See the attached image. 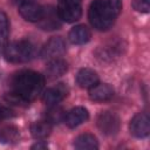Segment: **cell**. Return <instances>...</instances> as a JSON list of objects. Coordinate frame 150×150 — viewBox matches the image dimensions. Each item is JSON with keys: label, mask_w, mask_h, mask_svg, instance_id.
I'll return each mask as SVG.
<instances>
[{"label": "cell", "mask_w": 150, "mask_h": 150, "mask_svg": "<svg viewBox=\"0 0 150 150\" xmlns=\"http://www.w3.org/2000/svg\"><path fill=\"white\" fill-rule=\"evenodd\" d=\"M39 26L46 30L57 29L60 27V21L59 19H56V12L54 11L53 7L43 8V14L39 21Z\"/></svg>", "instance_id": "obj_13"}, {"label": "cell", "mask_w": 150, "mask_h": 150, "mask_svg": "<svg viewBox=\"0 0 150 150\" xmlns=\"http://www.w3.org/2000/svg\"><path fill=\"white\" fill-rule=\"evenodd\" d=\"M74 146L80 150H95L98 149V142L94 135L82 134L74 139Z\"/></svg>", "instance_id": "obj_16"}, {"label": "cell", "mask_w": 150, "mask_h": 150, "mask_svg": "<svg viewBox=\"0 0 150 150\" xmlns=\"http://www.w3.org/2000/svg\"><path fill=\"white\" fill-rule=\"evenodd\" d=\"M97 128L107 136H112L120 130V118L111 111H102L96 120Z\"/></svg>", "instance_id": "obj_5"}, {"label": "cell", "mask_w": 150, "mask_h": 150, "mask_svg": "<svg viewBox=\"0 0 150 150\" xmlns=\"http://www.w3.org/2000/svg\"><path fill=\"white\" fill-rule=\"evenodd\" d=\"M9 35V20L7 14L0 9V43L5 45Z\"/></svg>", "instance_id": "obj_19"}, {"label": "cell", "mask_w": 150, "mask_h": 150, "mask_svg": "<svg viewBox=\"0 0 150 150\" xmlns=\"http://www.w3.org/2000/svg\"><path fill=\"white\" fill-rule=\"evenodd\" d=\"M68 39L74 45H83L90 39V30L84 25H77L73 27L68 34Z\"/></svg>", "instance_id": "obj_14"}, {"label": "cell", "mask_w": 150, "mask_h": 150, "mask_svg": "<svg viewBox=\"0 0 150 150\" xmlns=\"http://www.w3.org/2000/svg\"><path fill=\"white\" fill-rule=\"evenodd\" d=\"M52 131V123L48 121H39L30 125V134L36 139H43L49 136Z\"/></svg>", "instance_id": "obj_17"}, {"label": "cell", "mask_w": 150, "mask_h": 150, "mask_svg": "<svg viewBox=\"0 0 150 150\" xmlns=\"http://www.w3.org/2000/svg\"><path fill=\"white\" fill-rule=\"evenodd\" d=\"M20 134L19 129L14 125H6L0 129V142L2 143H12L18 141Z\"/></svg>", "instance_id": "obj_18"}, {"label": "cell", "mask_w": 150, "mask_h": 150, "mask_svg": "<svg viewBox=\"0 0 150 150\" xmlns=\"http://www.w3.org/2000/svg\"><path fill=\"white\" fill-rule=\"evenodd\" d=\"M89 118V112L84 107H75L64 115V123L69 128H75Z\"/></svg>", "instance_id": "obj_10"}, {"label": "cell", "mask_w": 150, "mask_h": 150, "mask_svg": "<svg viewBox=\"0 0 150 150\" xmlns=\"http://www.w3.org/2000/svg\"><path fill=\"white\" fill-rule=\"evenodd\" d=\"M48 145H47V143H42V142H38V143H35L33 146H32V149H46Z\"/></svg>", "instance_id": "obj_22"}, {"label": "cell", "mask_w": 150, "mask_h": 150, "mask_svg": "<svg viewBox=\"0 0 150 150\" xmlns=\"http://www.w3.org/2000/svg\"><path fill=\"white\" fill-rule=\"evenodd\" d=\"M56 12L62 21L75 22L82 15V0H59Z\"/></svg>", "instance_id": "obj_4"}, {"label": "cell", "mask_w": 150, "mask_h": 150, "mask_svg": "<svg viewBox=\"0 0 150 150\" xmlns=\"http://www.w3.org/2000/svg\"><path fill=\"white\" fill-rule=\"evenodd\" d=\"M68 69V64L64 60L62 59H52L49 60V62L47 63L46 67V74L48 77L50 79H56L59 76H62Z\"/></svg>", "instance_id": "obj_15"}, {"label": "cell", "mask_w": 150, "mask_h": 150, "mask_svg": "<svg viewBox=\"0 0 150 150\" xmlns=\"http://www.w3.org/2000/svg\"><path fill=\"white\" fill-rule=\"evenodd\" d=\"M11 116H12V111L8 108H6V107L0 105V122L4 121L5 118L11 117Z\"/></svg>", "instance_id": "obj_21"}, {"label": "cell", "mask_w": 150, "mask_h": 150, "mask_svg": "<svg viewBox=\"0 0 150 150\" xmlns=\"http://www.w3.org/2000/svg\"><path fill=\"white\" fill-rule=\"evenodd\" d=\"M129 130H130V134L135 137H138V138L146 137L150 132V118L148 114L139 112L135 115L130 121Z\"/></svg>", "instance_id": "obj_7"}, {"label": "cell", "mask_w": 150, "mask_h": 150, "mask_svg": "<svg viewBox=\"0 0 150 150\" xmlns=\"http://www.w3.org/2000/svg\"><path fill=\"white\" fill-rule=\"evenodd\" d=\"M131 6L137 12L148 13L150 9V0H131Z\"/></svg>", "instance_id": "obj_20"}, {"label": "cell", "mask_w": 150, "mask_h": 150, "mask_svg": "<svg viewBox=\"0 0 150 150\" xmlns=\"http://www.w3.org/2000/svg\"><path fill=\"white\" fill-rule=\"evenodd\" d=\"M19 13L26 21L39 22L43 14V7L32 0H26L19 6Z\"/></svg>", "instance_id": "obj_8"}, {"label": "cell", "mask_w": 150, "mask_h": 150, "mask_svg": "<svg viewBox=\"0 0 150 150\" xmlns=\"http://www.w3.org/2000/svg\"><path fill=\"white\" fill-rule=\"evenodd\" d=\"M114 96V89L111 86L107 83H101V84H95L94 87L90 88L89 90V97L91 101L95 102H105L109 101Z\"/></svg>", "instance_id": "obj_11"}, {"label": "cell", "mask_w": 150, "mask_h": 150, "mask_svg": "<svg viewBox=\"0 0 150 150\" xmlns=\"http://www.w3.org/2000/svg\"><path fill=\"white\" fill-rule=\"evenodd\" d=\"M66 52V42L61 36L50 38L42 47L40 52V57L46 60H52Z\"/></svg>", "instance_id": "obj_6"}, {"label": "cell", "mask_w": 150, "mask_h": 150, "mask_svg": "<svg viewBox=\"0 0 150 150\" xmlns=\"http://www.w3.org/2000/svg\"><path fill=\"white\" fill-rule=\"evenodd\" d=\"M122 9V0H94L88 9V19L97 30L109 29Z\"/></svg>", "instance_id": "obj_2"}, {"label": "cell", "mask_w": 150, "mask_h": 150, "mask_svg": "<svg viewBox=\"0 0 150 150\" xmlns=\"http://www.w3.org/2000/svg\"><path fill=\"white\" fill-rule=\"evenodd\" d=\"M76 82L81 88L90 89L98 83V75L95 70L90 68H82L76 75Z\"/></svg>", "instance_id": "obj_12"}, {"label": "cell", "mask_w": 150, "mask_h": 150, "mask_svg": "<svg viewBox=\"0 0 150 150\" xmlns=\"http://www.w3.org/2000/svg\"><path fill=\"white\" fill-rule=\"evenodd\" d=\"M4 54L7 61L13 63H22L33 59L35 54V47L32 42L27 40L15 41L6 45Z\"/></svg>", "instance_id": "obj_3"}, {"label": "cell", "mask_w": 150, "mask_h": 150, "mask_svg": "<svg viewBox=\"0 0 150 150\" xmlns=\"http://www.w3.org/2000/svg\"><path fill=\"white\" fill-rule=\"evenodd\" d=\"M9 86L11 93L6 95L7 101L14 104H25L42 91L45 77L34 70H20L12 76Z\"/></svg>", "instance_id": "obj_1"}, {"label": "cell", "mask_w": 150, "mask_h": 150, "mask_svg": "<svg viewBox=\"0 0 150 150\" xmlns=\"http://www.w3.org/2000/svg\"><path fill=\"white\" fill-rule=\"evenodd\" d=\"M68 94V88L64 83H57L54 87L48 88L42 96V100L48 105H55L61 102Z\"/></svg>", "instance_id": "obj_9"}]
</instances>
